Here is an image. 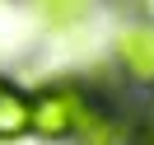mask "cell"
<instances>
[{
	"label": "cell",
	"mask_w": 154,
	"mask_h": 145,
	"mask_svg": "<svg viewBox=\"0 0 154 145\" xmlns=\"http://www.w3.org/2000/svg\"><path fill=\"white\" fill-rule=\"evenodd\" d=\"M98 94L79 80H51L38 94H28V136L38 140H70L79 136L84 117L94 112Z\"/></svg>",
	"instance_id": "6da1fadb"
},
{
	"label": "cell",
	"mask_w": 154,
	"mask_h": 145,
	"mask_svg": "<svg viewBox=\"0 0 154 145\" xmlns=\"http://www.w3.org/2000/svg\"><path fill=\"white\" fill-rule=\"evenodd\" d=\"M112 52H117L122 75L131 80L135 89H154V24H145V19L122 24Z\"/></svg>",
	"instance_id": "7a4b0ae2"
},
{
	"label": "cell",
	"mask_w": 154,
	"mask_h": 145,
	"mask_svg": "<svg viewBox=\"0 0 154 145\" xmlns=\"http://www.w3.org/2000/svg\"><path fill=\"white\" fill-rule=\"evenodd\" d=\"M75 140H79V145H131V140H135V131H131V122H126L117 108H107L103 98H98L94 112L84 117V126H79Z\"/></svg>",
	"instance_id": "3957f363"
},
{
	"label": "cell",
	"mask_w": 154,
	"mask_h": 145,
	"mask_svg": "<svg viewBox=\"0 0 154 145\" xmlns=\"http://www.w3.org/2000/svg\"><path fill=\"white\" fill-rule=\"evenodd\" d=\"M19 136H28V94L0 75V140H19Z\"/></svg>",
	"instance_id": "277c9868"
},
{
	"label": "cell",
	"mask_w": 154,
	"mask_h": 145,
	"mask_svg": "<svg viewBox=\"0 0 154 145\" xmlns=\"http://www.w3.org/2000/svg\"><path fill=\"white\" fill-rule=\"evenodd\" d=\"M33 5H38V14H42L47 28H75L94 10V0H33Z\"/></svg>",
	"instance_id": "5b68a950"
},
{
	"label": "cell",
	"mask_w": 154,
	"mask_h": 145,
	"mask_svg": "<svg viewBox=\"0 0 154 145\" xmlns=\"http://www.w3.org/2000/svg\"><path fill=\"white\" fill-rule=\"evenodd\" d=\"M135 136H145V140H154V103L145 108V117H140V131Z\"/></svg>",
	"instance_id": "8992f818"
},
{
	"label": "cell",
	"mask_w": 154,
	"mask_h": 145,
	"mask_svg": "<svg viewBox=\"0 0 154 145\" xmlns=\"http://www.w3.org/2000/svg\"><path fill=\"white\" fill-rule=\"evenodd\" d=\"M131 145H154V140H145V136H135V140H131Z\"/></svg>",
	"instance_id": "52a82bcc"
}]
</instances>
